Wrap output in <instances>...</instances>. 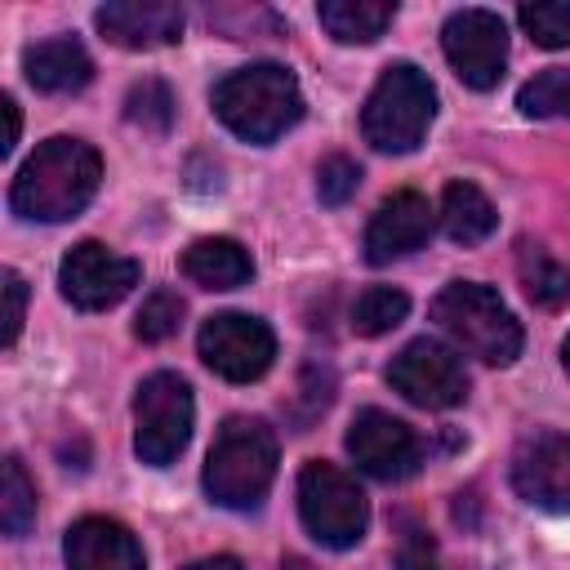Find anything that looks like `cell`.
<instances>
[{"mask_svg": "<svg viewBox=\"0 0 570 570\" xmlns=\"http://www.w3.org/2000/svg\"><path fill=\"white\" fill-rule=\"evenodd\" d=\"M22 316H27V281H22L13 267H4V334H0V343H4V347H13V343H18Z\"/></svg>", "mask_w": 570, "mask_h": 570, "instance_id": "cell-29", "label": "cell"}, {"mask_svg": "<svg viewBox=\"0 0 570 570\" xmlns=\"http://www.w3.org/2000/svg\"><path fill=\"white\" fill-rule=\"evenodd\" d=\"M436 218H441V232H445L454 245H481V240L494 232V223H499V214H494L490 196H485L481 187L463 183V178L445 183Z\"/></svg>", "mask_w": 570, "mask_h": 570, "instance_id": "cell-19", "label": "cell"}, {"mask_svg": "<svg viewBox=\"0 0 570 570\" xmlns=\"http://www.w3.org/2000/svg\"><path fill=\"white\" fill-rule=\"evenodd\" d=\"M205 494L218 508H258L276 481V432L263 419L232 414L205 454Z\"/></svg>", "mask_w": 570, "mask_h": 570, "instance_id": "cell-3", "label": "cell"}, {"mask_svg": "<svg viewBox=\"0 0 570 570\" xmlns=\"http://www.w3.org/2000/svg\"><path fill=\"white\" fill-rule=\"evenodd\" d=\"M94 22L120 49H165L183 40V9L169 0H107Z\"/></svg>", "mask_w": 570, "mask_h": 570, "instance_id": "cell-15", "label": "cell"}, {"mask_svg": "<svg viewBox=\"0 0 570 570\" xmlns=\"http://www.w3.org/2000/svg\"><path fill=\"white\" fill-rule=\"evenodd\" d=\"M512 490L543 512H570V436H525L512 454Z\"/></svg>", "mask_w": 570, "mask_h": 570, "instance_id": "cell-13", "label": "cell"}, {"mask_svg": "<svg viewBox=\"0 0 570 570\" xmlns=\"http://www.w3.org/2000/svg\"><path fill=\"white\" fill-rule=\"evenodd\" d=\"M129 125H142L147 134H165L174 125V94L165 80H138L125 98Z\"/></svg>", "mask_w": 570, "mask_h": 570, "instance_id": "cell-26", "label": "cell"}, {"mask_svg": "<svg viewBox=\"0 0 570 570\" xmlns=\"http://www.w3.org/2000/svg\"><path fill=\"white\" fill-rule=\"evenodd\" d=\"M0 107H4V120H9V134H4V156H9V151H13V142H18L22 120H18V102H13V98H4Z\"/></svg>", "mask_w": 570, "mask_h": 570, "instance_id": "cell-31", "label": "cell"}, {"mask_svg": "<svg viewBox=\"0 0 570 570\" xmlns=\"http://www.w3.org/2000/svg\"><path fill=\"white\" fill-rule=\"evenodd\" d=\"M183 298L174 294V289H156V294H147V303L138 307V316H134V338H142V343H165L169 334H178V325H183Z\"/></svg>", "mask_w": 570, "mask_h": 570, "instance_id": "cell-27", "label": "cell"}, {"mask_svg": "<svg viewBox=\"0 0 570 570\" xmlns=\"http://www.w3.org/2000/svg\"><path fill=\"white\" fill-rule=\"evenodd\" d=\"M187 570H245L236 557H205V561H191Z\"/></svg>", "mask_w": 570, "mask_h": 570, "instance_id": "cell-32", "label": "cell"}, {"mask_svg": "<svg viewBox=\"0 0 570 570\" xmlns=\"http://www.w3.org/2000/svg\"><path fill=\"white\" fill-rule=\"evenodd\" d=\"M405 312H410V298H405L401 289H392V285H370V289L352 303V330L365 334V338H379V334L396 330V325L405 321Z\"/></svg>", "mask_w": 570, "mask_h": 570, "instance_id": "cell-23", "label": "cell"}, {"mask_svg": "<svg viewBox=\"0 0 570 570\" xmlns=\"http://www.w3.org/2000/svg\"><path fill=\"white\" fill-rule=\"evenodd\" d=\"M436 116V89L414 62L383 67L379 85L370 89L361 107V134L374 151L405 156L428 138V125Z\"/></svg>", "mask_w": 570, "mask_h": 570, "instance_id": "cell-5", "label": "cell"}, {"mask_svg": "<svg viewBox=\"0 0 570 570\" xmlns=\"http://www.w3.org/2000/svg\"><path fill=\"white\" fill-rule=\"evenodd\" d=\"M31 525H36V485L22 468V459L9 454L0 468V530L9 539H22Z\"/></svg>", "mask_w": 570, "mask_h": 570, "instance_id": "cell-22", "label": "cell"}, {"mask_svg": "<svg viewBox=\"0 0 570 570\" xmlns=\"http://www.w3.org/2000/svg\"><path fill=\"white\" fill-rule=\"evenodd\" d=\"M517 107L525 116H561V120H570V67H548V71L530 76L517 89Z\"/></svg>", "mask_w": 570, "mask_h": 570, "instance_id": "cell-24", "label": "cell"}, {"mask_svg": "<svg viewBox=\"0 0 570 570\" xmlns=\"http://www.w3.org/2000/svg\"><path fill=\"white\" fill-rule=\"evenodd\" d=\"M316 18L338 45H370L392 27L396 4H387V0H325L316 9Z\"/></svg>", "mask_w": 570, "mask_h": 570, "instance_id": "cell-20", "label": "cell"}, {"mask_svg": "<svg viewBox=\"0 0 570 570\" xmlns=\"http://www.w3.org/2000/svg\"><path fill=\"white\" fill-rule=\"evenodd\" d=\"M561 365H566V374H570V334H566V343H561Z\"/></svg>", "mask_w": 570, "mask_h": 570, "instance_id": "cell-33", "label": "cell"}, {"mask_svg": "<svg viewBox=\"0 0 570 570\" xmlns=\"http://www.w3.org/2000/svg\"><path fill=\"white\" fill-rule=\"evenodd\" d=\"M191 419H196V405H191V387L187 379L160 370V374H147L138 383V396H134V450L147 468H169L187 441H191Z\"/></svg>", "mask_w": 570, "mask_h": 570, "instance_id": "cell-7", "label": "cell"}, {"mask_svg": "<svg viewBox=\"0 0 570 570\" xmlns=\"http://www.w3.org/2000/svg\"><path fill=\"white\" fill-rule=\"evenodd\" d=\"M396 570H441L436 561V543L423 530H405L401 548H396Z\"/></svg>", "mask_w": 570, "mask_h": 570, "instance_id": "cell-30", "label": "cell"}, {"mask_svg": "<svg viewBox=\"0 0 570 570\" xmlns=\"http://www.w3.org/2000/svg\"><path fill=\"white\" fill-rule=\"evenodd\" d=\"M361 187V165L347 156H325L316 165V196L321 205H347Z\"/></svg>", "mask_w": 570, "mask_h": 570, "instance_id": "cell-28", "label": "cell"}, {"mask_svg": "<svg viewBox=\"0 0 570 570\" xmlns=\"http://www.w3.org/2000/svg\"><path fill=\"white\" fill-rule=\"evenodd\" d=\"M432 321L450 334V343L485 365H512L521 356V325L508 303L476 281H450L432 298Z\"/></svg>", "mask_w": 570, "mask_h": 570, "instance_id": "cell-4", "label": "cell"}, {"mask_svg": "<svg viewBox=\"0 0 570 570\" xmlns=\"http://www.w3.org/2000/svg\"><path fill=\"white\" fill-rule=\"evenodd\" d=\"M22 71H27L31 89H40V94H76L94 80V58L85 53L80 40L53 36L22 53Z\"/></svg>", "mask_w": 570, "mask_h": 570, "instance_id": "cell-17", "label": "cell"}, {"mask_svg": "<svg viewBox=\"0 0 570 570\" xmlns=\"http://www.w3.org/2000/svg\"><path fill=\"white\" fill-rule=\"evenodd\" d=\"M517 276H521V289L530 294V303H539V307H566L570 303V267L557 263L543 245L517 240Z\"/></svg>", "mask_w": 570, "mask_h": 570, "instance_id": "cell-21", "label": "cell"}, {"mask_svg": "<svg viewBox=\"0 0 570 570\" xmlns=\"http://www.w3.org/2000/svg\"><path fill=\"white\" fill-rule=\"evenodd\" d=\"M432 227H436V214H432L428 196H419V191H392L374 209V218L365 227V245H361L365 249V263L383 267L392 258H405V254L423 249L428 236H432Z\"/></svg>", "mask_w": 570, "mask_h": 570, "instance_id": "cell-14", "label": "cell"}, {"mask_svg": "<svg viewBox=\"0 0 570 570\" xmlns=\"http://www.w3.org/2000/svg\"><path fill=\"white\" fill-rule=\"evenodd\" d=\"M102 183V156L80 138H49L18 169L9 187V209L27 223L76 218Z\"/></svg>", "mask_w": 570, "mask_h": 570, "instance_id": "cell-1", "label": "cell"}, {"mask_svg": "<svg viewBox=\"0 0 570 570\" xmlns=\"http://www.w3.org/2000/svg\"><path fill=\"white\" fill-rule=\"evenodd\" d=\"M200 361L227 379V383H254L272 370L276 361V334L267 321L249 316V312H218L200 325L196 334Z\"/></svg>", "mask_w": 570, "mask_h": 570, "instance_id": "cell-8", "label": "cell"}, {"mask_svg": "<svg viewBox=\"0 0 570 570\" xmlns=\"http://www.w3.org/2000/svg\"><path fill=\"white\" fill-rule=\"evenodd\" d=\"M441 49L468 89H494L508 67V27L490 9H459L441 27Z\"/></svg>", "mask_w": 570, "mask_h": 570, "instance_id": "cell-9", "label": "cell"}, {"mask_svg": "<svg viewBox=\"0 0 570 570\" xmlns=\"http://www.w3.org/2000/svg\"><path fill=\"white\" fill-rule=\"evenodd\" d=\"M517 18L539 49H570V0H534Z\"/></svg>", "mask_w": 570, "mask_h": 570, "instance_id": "cell-25", "label": "cell"}, {"mask_svg": "<svg viewBox=\"0 0 570 570\" xmlns=\"http://www.w3.org/2000/svg\"><path fill=\"white\" fill-rule=\"evenodd\" d=\"M387 383L405 401H414L423 410H450V405H463V396H468V370H463V361L445 343H436V338L405 343L392 356V365H387Z\"/></svg>", "mask_w": 570, "mask_h": 570, "instance_id": "cell-11", "label": "cell"}, {"mask_svg": "<svg viewBox=\"0 0 570 570\" xmlns=\"http://www.w3.org/2000/svg\"><path fill=\"white\" fill-rule=\"evenodd\" d=\"M298 517L321 548H352L370 525V503L356 476L325 459H312L298 472Z\"/></svg>", "mask_w": 570, "mask_h": 570, "instance_id": "cell-6", "label": "cell"}, {"mask_svg": "<svg viewBox=\"0 0 570 570\" xmlns=\"http://www.w3.org/2000/svg\"><path fill=\"white\" fill-rule=\"evenodd\" d=\"M347 454L374 481H405L419 468V436L387 410H361L347 428Z\"/></svg>", "mask_w": 570, "mask_h": 570, "instance_id": "cell-12", "label": "cell"}, {"mask_svg": "<svg viewBox=\"0 0 570 570\" xmlns=\"http://www.w3.org/2000/svg\"><path fill=\"white\" fill-rule=\"evenodd\" d=\"M214 111L218 120L245 138V142H276L285 129L298 125L303 116V89L294 80L289 67L281 62H254V67H240L232 76H223L214 85Z\"/></svg>", "mask_w": 570, "mask_h": 570, "instance_id": "cell-2", "label": "cell"}, {"mask_svg": "<svg viewBox=\"0 0 570 570\" xmlns=\"http://www.w3.org/2000/svg\"><path fill=\"white\" fill-rule=\"evenodd\" d=\"M67 570H142V543L111 517H80L62 539Z\"/></svg>", "mask_w": 570, "mask_h": 570, "instance_id": "cell-16", "label": "cell"}, {"mask_svg": "<svg viewBox=\"0 0 570 570\" xmlns=\"http://www.w3.org/2000/svg\"><path fill=\"white\" fill-rule=\"evenodd\" d=\"M183 276L200 289H240L254 276V258L232 236H200L183 254Z\"/></svg>", "mask_w": 570, "mask_h": 570, "instance_id": "cell-18", "label": "cell"}, {"mask_svg": "<svg viewBox=\"0 0 570 570\" xmlns=\"http://www.w3.org/2000/svg\"><path fill=\"white\" fill-rule=\"evenodd\" d=\"M138 276H142V267L134 258L107 249L102 240H80L67 249V258L58 267V289L80 312H107L138 285Z\"/></svg>", "mask_w": 570, "mask_h": 570, "instance_id": "cell-10", "label": "cell"}]
</instances>
